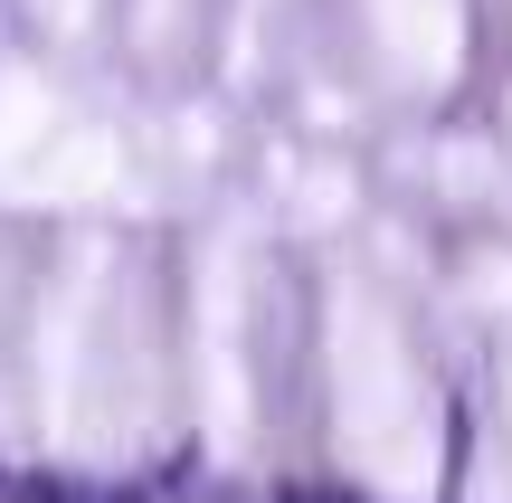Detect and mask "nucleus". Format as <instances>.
Returning a JSON list of instances; mask_svg holds the SVG:
<instances>
[{
  "label": "nucleus",
  "instance_id": "obj_5",
  "mask_svg": "<svg viewBox=\"0 0 512 503\" xmlns=\"http://www.w3.org/2000/svg\"><path fill=\"white\" fill-rule=\"evenodd\" d=\"M29 19L48 38H86V19H95V0H29Z\"/></svg>",
  "mask_w": 512,
  "mask_h": 503
},
{
  "label": "nucleus",
  "instance_id": "obj_4",
  "mask_svg": "<svg viewBox=\"0 0 512 503\" xmlns=\"http://www.w3.org/2000/svg\"><path fill=\"white\" fill-rule=\"evenodd\" d=\"M190 19H200V0H133V48H143V57H171L190 38Z\"/></svg>",
  "mask_w": 512,
  "mask_h": 503
},
{
  "label": "nucleus",
  "instance_id": "obj_3",
  "mask_svg": "<svg viewBox=\"0 0 512 503\" xmlns=\"http://www.w3.org/2000/svg\"><path fill=\"white\" fill-rule=\"evenodd\" d=\"M380 19V57L399 76H437V38H427V0H370Z\"/></svg>",
  "mask_w": 512,
  "mask_h": 503
},
{
  "label": "nucleus",
  "instance_id": "obj_2",
  "mask_svg": "<svg viewBox=\"0 0 512 503\" xmlns=\"http://www.w3.org/2000/svg\"><path fill=\"white\" fill-rule=\"evenodd\" d=\"M190 371H200V428L219 447H238L247 437V266H238V247H209V266H200V352H190Z\"/></svg>",
  "mask_w": 512,
  "mask_h": 503
},
{
  "label": "nucleus",
  "instance_id": "obj_1",
  "mask_svg": "<svg viewBox=\"0 0 512 503\" xmlns=\"http://www.w3.org/2000/svg\"><path fill=\"white\" fill-rule=\"evenodd\" d=\"M114 181V133L76 124L38 76H0V200H95Z\"/></svg>",
  "mask_w": 512,
  "mask_h": 503
}]
</instances>
